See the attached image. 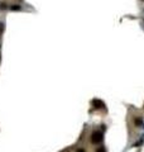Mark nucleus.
<instances>
[{"mask_svg":"<svg viewBox=\"0 0 144 152\" xmlns=\"http://www.w3.org/2000/svg\"><path fill=\"white\" fill-rule=\"evenodd\" d=\"M103 139H104L103 132H99V130L92 132V134H91V142L94 143V145H99V143L103 142Z\"/></svg>","mask_w":144,"mask_h":152,"instance_id":"f257e3e1","label":"nucleus"},{"mask_svg":"<svg viewBox=\"0 0 144 152\" xmlns=\"http://www.w3.org/2000/svg\"><path fill=\"white\" fill-rule=\"evenodd\" d=\"M91 104H92V107H94L95 109H103V108H105V104L101 100H99V99H94L91 101Z\"/></svg>","mask_w":144,"mask_h":152,"instance_id":"f03ea898","label":"nucleus"},{"mask_svg":"<svg viewBox=\"0 0 144 152\" xmlns=\"http://www.w3.org/2000/svg\"><path fill=\"white\" fill-rule=\"evenodd\" d=\"M142 124H143V117L139 115V117L135 118V125H137V127H140Z\"/></svg>","mask_w":144,"mask_h":152,"instance_id":"7ed1b4c3","label":"nucleus"},{"mask_svg":"<svg viewBox=\"0 0 144 152\" xmlns=\"http://www.w3.org/2000/svg\"><path fill=\"white\" fill-rule=\"evenodd\" d=\"M10 10H13V11H19V10H22V6L18 5V4H13V5H10Z\"/></svg>","mask_w":144,"mask_h":152,"instance_id":"20e7f679","label":"nucleus"},{"mask_svg":"<svg viewBox=\"0 0 144 152\" xmlns=\"http://www.w3.org/2000/svg\"><path fill=\"white\" fill-rule=\"evenodd\" d=\"M96 152H106V148H105V147H104V146H100V147H99V148H97V150H96Z\"/></svg>","mask_w":144,"mask_h":152,"instance_id":"39448f33","label":"nucleus"},{"mask_svg":"<svg viewBox=\"0 0 144 152\" xmlns=\"http://www.w3.org/2000/svg\"><path fill=\"white\" fill-rule=\"evenodd\" d=\"M6 4L5 3H0V10H5L6 9Z\"/></svg>","mask_w":144,"mask_h":152,"instance_id":"423d86ee","label":"nucleus"},{"mask_svg":"<svg viewBox=\"0 0 144 152\" xmlns=\"http://www.w3.org/2000/svg\"><path fill=\"white\" fill-rule=\"evenodd\" d=\"M3 31H4V23L0 22V34L3 33Z\"/></svg>","mask_w":144,"mask_h":152,"instance_id":"0eeeda50","label":"nucleus"},{"mask_svg":"<svg viewBox=\"0 0 144 152\" xmlns=\"http://www.w3.org/2000/svg\"><path fill=\"white\" fill-rule=\"evenodd\" d=\"M77 152H85V150H83V148H80Z\"/></svg>","mask_w":144,"mask_h":152,"instance_id":"6e6552de","label":"nucleus"}]
</instances>
